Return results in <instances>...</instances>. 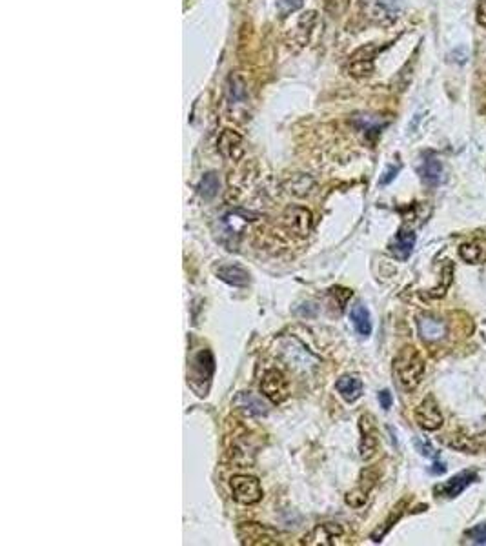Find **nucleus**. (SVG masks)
I'll list each match as a JSON object with an SVG mask.
<instances>
[{
  "instance_id": "1",
  "label": "nucleus",
  "mask_w": 486,
  "mask_h": 546,
  "mask_svg": "<svg viewBox=\"0 0 486 546\" xmlns=\"http://www.w3.org/2000/svg\"><path fill=\"white\" fill-rule=\"evenodd\" d=\"M393 374L402 388L415 390L424 375V361L419 349L413 346H404L393 359Z\"/></svg>"
},
{
  "instance_id": "2",
  "label": "nucleus",
  "mask_w": 486,
  "mask_h": 546,
  "mask_svg": "<svg viewBox=\"0 0 486 546\" xmlns=\"http://www.w3.org/2000/svg\"><path fill=\"white\" fill-rule=\"evenodd\" d=\"M214 370H215V361L214 355L209 349H203L195 355L191 363H189V370H188V384L191 386L195 394L204 397L208 394L209 388V381L214 377Z\"/></svg>"
},
{
  "instance_id": "3",
  "label": "nucleus",
  "mask_w": 486,
  "mask_h": 546,
  "mask_svg": "<svg viewBox=\"0 0 486 546\" xmlns=\"http://www.w3.org/2000/svg\"><path fill=\"white\" fill-rule=\"evenodd\" d=\"M232 492H234V499L241 504H255L263 499V486L261 481L253 475H244L239 473L232 477Z\"/></svg>"
},
{
  "instance_id": "4",
  "label": "nucleus",
  "mask_w": 486,
  "mask_h": 546,
  "mask_svg": "<svg viewBox=\"0 0 486 546\" xmlns=\"http://www.w3.org/2000/svg\"><path fill=\"white\" fill-rule=\"evenodd\" d=\"M377 53L379 48L375 44H368L359 48V50L350 57V60H348V73L355 77V79H362V77L372 75L373 60H375V55Z\"/></svg>"
},
{
  "instance_id": "5",
  "label": "nucleus",
  "mask_w": 486,
  "mask_h": 546,
  "mask_svg": "<svg viewBox=\"0 0 486 546\" xmlns=\"http://www.w3.org/2000/svg\"><path fill=\"white\" fill-rule=\"evenodd\" d=\"M261 392H263L264 397H268L272 403H283L284 399L288 397V381H286V377L283 375V372H279V370H268V372L263 375V381H261Z\"/></svg>"
},
{
  "instance_id": "6",
  "label": "nucleus",
  "mask_w": 486,
  "mask_h": 546,
  "mask_svg": "<svg viewBox=\"0 0 486 546\" xmlns=\"http://www.w3.org/2000/svg\"><path fill=\"white\" fill-rule=\"evenodd\" d=\"M415 423L427 432H436L442 426V414L436 397L428 395L415 410Z\"/></svg>"
},
{
  "instance_id": "7",
  "label": "nucleus",
  "mask_w": 486,
  "mask_h": 546,
  "mask_svg": "<svg viewBox=\"0 0 486 546\" xmlns=\"http://www.w3.org/2000/svg\"><path fill=\"white\" fill-rule=\"evenodd\" d=\"M239 537L244 545H277V539L268 528L257 522H244L239 528Z\"/></svg>"
},
{
  "instance_id": "8",
  "label": "nucleus",
  "mask_w": 486,
  "mask_h": 546,
  "mask_svg": "<svg viewBox=\"0 0 486 546\" xmlns=\"http://www.w3.org/2000/svg\"><path fill=\"white\" fill-rule=\"evenodd\" d=\"M361 432H362V439H361V457L364 461L372 459L375 453H377L379 448V439H377V432H375V424H373V417L372 415H362L361 417Z\"/></svg>"
},
{
  "instance_id": "9",
  "label": "nucleus",
  "mask_w": 486,
  "mask_h": 546,
  "mask_svg": "<svg viewBox=\"0 0 486 546\" xmlns=\"http://www.w3.org/2000/svg\"><path fill=\"white\" fill-rule=\"evenodd\" d=\"M476 481H477V473L470 472V470H465V472L457 473V475L448 479L445 484H439V486L436 488V493H439V495L442 497H448V499H454V497H457L459 493L465 492V488L470 486L471 482Z\"/></svg>"
},
{
  "instance_id": "10",
  "label": "nucleus",
  "mask_w": 486,
  "mask_h": 546,
  "mask_svg": "<svg viewBox=\"0 0 486 546\" xmlns=\"http://www.w3.org/2000/svg\"><path fill=\"white\" fill-rule=\"evenodd\" d=\"M417 328H419V335L428 343L442 339L447 335V325L433 315H421L417 320Z\"/></svg>"
},
{
  "instance_id": "11",
  "label": "nucleus",
  "mask_w": 486,
  "mask_h": 546,
  "mask_svg": "<svg viewBox=\"0 0 486 546\" xmlns=\"http://www.w3.org/2000/svg\"><path fill=\"white\" fill-rule=\"evenodd\" d=\"M413 246H415V233L412 230L401 228L397 235L393 237L392 244H390V251L392 255L397 257L399 261H406L408 257L412 255Z\"/></svg>"
},
{
  "instance_id": "12",
  "label": "nucleus",
  "mask_w": 486,
  "mask_h": 546,
  "mask_svg": "<svg viewBox=\"0 0 486 546\" xmlns=\"http://www.w3.org/2000/svg\"><path fill=\"white\" fill-rule=\"evenodd\" d=\"M218 149L230 161H239L244 153L243 138H241L239 133L232 131V129H224L221 138H218Z\"/></svg>"
},
{
  "instance_id": "13",
  "label": "nucleus",
  "mask_w": 486,
  "mask_h": 546,
  "mask_svg": "<svg viewBox=\"0 0 486 546\" xmlns=\"http://www.w3.org/2000/svg\"><path fill=\"white\" fill-rule=\"evenodd\" d=\"M419 173H421V179L424 184L428 186H439L442 181H445V172H442V164L441 161L433 155H428L424 161L421 163V167H419Z\"/></svg>"
},
{
  "instance_id": "14",
  "label": "nucleus",
  "mask_w": 486,
  "mask_h": 546,
  "mask_svg": "<svg viewBox=\"0 0 486 546\" xmlns=\"http://www.w3.org/2000/svg\"><path fill=\"white\" fill-rule=\"evenodd\" d=\"M234 404L237 408L244 410L250 415H266L268 414V404L264 403L263 399L250 392H243L235 397Z\"/></svg>"
},
{
  "instance_id": "15",
  "label": "nucleus",
  "mask_w": 486,
  "mask_h": 546,
  "mask_svg": "<svg viewBox=\"0 0 486 546\" xmlns=\"http://www.w3.org/2000/svg\"><path fill=\"white\" fill-rule=\"evenodd\" d=\"M339 395H341L346 403H355L362 395V383L361 379L353 377V375H342L341 379L335 383Z\"/></svg>"
},
{
  "instance_id": "16",
  "label": "nucleus",
  "mask_w": 486,
  "mask_h": 546,
  "mask_svg": "<svg viewBox=\"0 0 486 546\" xmlns=\"http://www.w3.org/2000/svg\"><path fill=\"white\" fill-rule=\"evenodd\" d=\"M286 222H288L290 230L297 233V235H308L310 226H312V215L303 208H293V210L286 213Z\"/></svg>"
},
{
  "instance_id": "17",
  "label": "nucleus",
  "mask_w": 486,
  "mask_h": 546,
  "mask_svg": "<svg viewBox=\"0 0 486 546\" xmlns=\"http://www.w3.org/2000/svg\"><path fill=\"white\" fill-rule=\"evenodd\" d=\"M217 275L221 281L228 282L232 286H246L250 282V273L244 270L243 266L228 264L221 266L217 270Z\"/></svg>"
},
{
  "instance_id": "18",
  "label": "nucleus",
  "mask_w": 486,
  "mask_h": 546,
  "mask_svg": "<svg viewBox=\"0 0 486 546\" xmlns=\"http://www.w3.org/2000/svg\"><path fill=\"white\" fill-rule=\"evenodd\" d=\"M350 319H352L353 328L357 330L359 335L368 337V335L372 334V319H370V311H368V308L364 304L357 302L355 306H352Z\"/></svg>"
},
{
  "instance_id": "19",
  "label": "nucleus",
  "mask_w": 486,
  "mask_h": 546,
  "mask_svg": "<svg viewBox=\"0 0 486 546\" xmlns=\"http://www.w3.org/2000/svg\"><path fill=\"white\" fill-rule=\"evenodd\" d=\"M366 4L370 6L368 13L379 20V22H392L397 17L395 4L392 0H366Z\"/></svg>"
},
{
  "instance_id": "20",
  "label": "nucleus",
  "mask_w": 486,
  "mask_h": 546,
  "mask_svg": "<svg viewBox=\"0 0 486 546\" xmlns=\"http://www.w3.org/2000/svg\"><path fill=\"white\" fill-rule=\"evenodd\" d=\"M342 534V528L339 525H333V522H324L321 527H317L315 530L312 531L310 537H317V541L313 545H332V539L339 537Z\"/></svg>"
},
{
  "instance_id": "21",
  "label": "nucleus",
  "mask_w": 486,
  "mask_h": 546,
  "mask_svg": "<svg viewBox=\"0 0 486 546\" xmlns=\"http://www.w3.org/2000/svg\"><path fill=\"white\" fill-rule=\"evenodd\" d=\"M459 257H461L465 262H468V264H481V262H486V251L483 250L479 244H474V242L461 244V248H459Z\"/></svg>"
},
{
  "instance_id": "22",
  "label": "nucleus",
  "mask_w": 486,
  "mask_h": 546,
  "mask_svg": "<svg viewBox=\"0 0 486 546\" xmlns=\"http://www.w3.org/2000/svg\"><path fill=\"white\" fill-rule=\"evenodd\" d=\"M218 188H221V182H218V177L215 175V173H206L203 179H200V182H198V193H200V197L204 199H214L215 195H217Z\"/></svg>"
},
{
  "instance_id": "23",
  "label": "nucleus",
  "mask_w": 486,
  "mask_h": 546,
  "mask_svg": "<svg viewBox=\"0 0 486 546\" xmlns=\"http://www.w3.org/2000/svg\"><path fill=\"white\" fill-rule=\"evenodd\" d=\"M401 508H402V504H399V507L395 508V512H392V516L388 517L386 521L382 522V527L377 528V530L373 531V534H372V541L373 543H381L382 537L386 536L388 530H390V528L393 527V522H397V521H399V519H401V516H402Z\"/></svg>"
},
{
  "instance_id": "24",
  "label": "nucleus",
  "mask_w": 486,
  "mask_h": 546,
  "mask_svg": "<svg viewBox=\"0 0 486 546\" xmlns=\"http://www.w3.org/2000/svg\"><path fill=\"white\" fill-rule=\"evenodd\" d=\"M228 91H230V99L235 100V102L241 99H244V95H246V88H244L243 79H239V77H230Z\"/></svg>"
},
{
  "instance_id": "25",
  "label": "nucleus",
  "mask_w": 486,
  "mask_h": 546,
  "mask_svg": "<svg viewBox=\"0 0 486 546\" xmlns=\"http://www.w3.org/2000/svg\"><path fill=\"white\" fill-rule=\"evenodd\" d=\"M304 0H277V11L283 17L290 15L293 11H297L303 6Z\"/></svg>"
},
{
  "instance_id": "26",
  "label": "nucleus",
  "mask_w": 486,
  "mask_h": 546,
  "mask_svg": "<svg viewBox=\"0 0 486 546\" xmlns=\"http://www.w3.org/2000/svg\"><path fill=\"white\" fill-rule=\"evenodd\" d=\"M467 537H470V541L476 543V545H486V522L470 528L467 531Z\"/></svg>"
},
{
  "instance_id": "27",
  "label": "nucleus",
  "mask_w": 486,
  "mask_h": 546,
  "mask_svg": "<svg viewBox=\"0 0 486 546\" xmlns=\"http://www.w3.org/2000/svg\"><path fill=\"white\" fill-rule=\"evenodd\" d=\"M366 490L362 488V490H355V492H350L346 495V502L350 504V507H362L364 502H366Z\"/></svg>"
},
{
  "instance_id": "28",
  "label": "nucleus",
  "mask_w": 486,
  "mask_h": 546,
  "mask_svg": "<svg viewBox=\"0 0 486 546\" xmlns=\"http://www.w3.org/2000/svg\"><path fill=\"white\" fill-rule=\"evenodd\" d=\"M382 126H384V124L379 122L377 118L368 117V115H364V117H361V128L364 129V131H366V133H370V131L379 133V131H381Z\"/></svg>"
},
{
  "instance_id": "29",
  "label": "nucleus",
  "mask_w": 486,
  "mask_h": 546,
  "mask_svg": "<svg viewBox=\"0 0 486 546\" xmlns=\"http://www.w3.org/2000/svg\"><path fill=\"white\" fill-rule=\"evenodd\" d=\"M415 448H417V452L421 453V455H424V457H436V450H433L432 444L427 443V441H421V439H417Z\"/></svg>"
},
{
  "instance_id": "30",
  "label": "nucleus",
  "mask_w": 486,
  "mask_h": 546,
  "mask_svg": "<svg viewBox=\"0 0 486 546\" xmlns=\"http://www.w3.org/2000/svg\"><path fill=\"white\" fill-rule=\"evenodd\" d=\"M476 19H477V24L486 28V0H477Z\"/></svg>"
},
{
  "instance_id": "31",
  "label": "nucleus",
  "mask_w": 486,
  "mask_h": 546,
  "mask_svg": "<svg viewBox=\"0 0 486 546\" xmlns=\"http://www.w3.org/2000/svg\"><path fill=\"white\" fill-rule=\"evenodd\" d=\"M379 403H381V406L384 410H390V406H392V394H390L388 390H382L381 394H379Z\"/></svg>"
},
{
  "instance_id": "32",
  "label": "nucleus",
  "mask_w": 486,
  "mask_h": 546,
  "mask_svg": "<svg viewBox=\"0 0 486 546\" xmlns=\"http://www.w3.org/2000/svg\"><path fill=\"white\" fill-rule=\"evenodd\" d=\"M397 172H399V166L390 167V170H388V173H386V177H382V179H381V184H388V182L392 181V179H395Z\"/></svg>"
},
{
  "instance_id": "33",
  "label": "nucleus",
  "mask_w": 486,
  "mask_h": 546,
  "mask_svg": "<svg viewBox=\"0 0 486 546\" xmlns=\"http://www.w3.org/2000/svg\"><path fill=\"white\" fill-rule=\"evenodd\" d=\"M433 466H436V468H432V470H430V472H432V473H445V472H447V466H445V463H436V464H433Z\"/></svg>"
}]
</instances>
